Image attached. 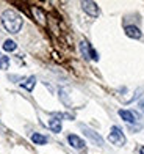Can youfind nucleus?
I'll return each instance as SVG.
<instances>
[{
  "instance_id": "12",
  "label": "nucleus",
  "mask_w": 144,
  "mask_h": 154,
  "mask_svg": "<svg viewBox=\"0 0 144 154\" xmlns=\"http://www.w3.org/2000/svg\"><path fill=\"white\" fill-rule=\"evenodd\" d=\"M31 142L36 143V145H46V143H47V137L43 135V134H38V132H35V134H31Z\"/></svg>"
},
{
  "instance_id": "15",
  "label": "nucleus",
  "mask_w": 144,
  "mask_h": 154,
  "mask_svg": "<svg viewBox=\"0 0 144 154\" xmlns=\"http://www.w3.org/2000/svg\"><path fill=\"white\" fill-rule=\"evenodd\" d=\"M140 154H144V146H141V148H140Z\"/></svg>"
},
{
  "instance_id": "1",
  "label": "nucleus",
  "mask_w": 144,
  "mask_h": 154,
  "mask_svg": "<svg viewBox=\"0 0 144 154\" xmlns=\"http://www.w3.org/2000/svg\"><path fill=\"white\" fill-rule=\"evenodd\" d=\"M0 20H2V25L5 27V30L10 33H19V30L22 29V24H24L22 16L13 10L3 11L2 16H0Z\"/></svg>"
},
{
  "instance_id": "2",
  "label": "nucleus",
  "mask_w": 144,
  "mask_h": 154,
  "mask_svg": "<svg viewBox=\"0 0 144 154\" xmlns=\"http://www.w3.org/2000/svg\"><path fill=\"white\" fill-rule=\"evenodd\" d=\"M108 140H110L113 145H116V146H122V145L125 143V135H124V132H122L121 128H118V126H113L111 131H110Z\"/></svg>"
},
{
  "instance_id": "3",
  "label": "nucleus",
  "mask_w": 144,
  "mask_h": 154,
  "mask_svg": "<svg viewBox=\"0 0 144 154\" xmlns=\"http://www.w3.org/2000/svg\"><path fill=\"white\" fill-rule=\"evenodd\" d=\"M80 52H81V55H83V58H85V60H90V58H93L94 61H97V60H99L97 52H96L94 49L91 47V44L88 43L86 39H83V41L80 43Z\"/></svg>"
},
{
  "instance_id": "13",
  "label": "nucleus",
  "mask_w": 144,
  "mask_h": 154,
  "mask_svg": "<svg viewBox=\"0 0 144 154\" xmlns=\"http://www.w3.org/2000/svg\"><path fill=\"white\" fill-rule=\"evenodd\" d=\"M16 49H17L16 41H13V39H6L5 43H3V51H6V52H14Z\"/></svg>"
},
{
  "instance_id": "5",
  "label": "nucleus",
  "mask_w": 144,
  "mask_h": 154,
  "mask_svg": "<svg viewBox=\"0 0 144 154\" xmlns=\"http://www.w3.org/2000/svg\"><path fill=\"white\" fill-rule=\"evenodd\" d=\"M81 8H83V11L86 13L88 16H91V17H97L100 14L99 6H97L96 2H81Z\"/></svg>"
},
{
  "instance_id": "6",
  "label": "nucleus",
  "mask_w": 144,
  "mask_h": 154,
  "mask_svg": "<svg viewBox=\"0 0 144 154\" xmlns=\"http://www.w3.org/2000/svg\"><path fill=\"white\" fill-rule=\"evenodd\" d=\"M67 142H69V145L72 146V148H75V149H83L85 145H86L83 138H80L78 135H75V134L67 135Z\"/></svg>"
},
{
  "instance_id": "4",
  "label": "nucleus",
  "mask_w": 144,
  "mask_h": 154,
  "mask_svg": "<svg viewBox=\"0 0 144 154\" xmlns=\"http://www.w3.org/2000/svg\"><path fill=\"white\" fill-rule=\"evenodd\" d=\"M80 128H81V131L85 132V135H86V137H90L97 146H102V145H104V138H102L96 131H93L91 128H88V126H85V124H80Z\"/></svg>"
},
{
  "instance_id": "14",
  "label": "nucleus",
  "mask_w": 144,
  "mask_h": 154,
  "mask_svg": "<svg viewBox=\"0 0 144 154\" xmlns=\"http://www.w3.org/2000/svg\"><path fill=\"white\" fill-rule=\"evenodd\" d=\"M10 68V57H0V69H8Z\"/></svg>"
},
{
  "instance_id": "11",
  "label": "nucleus",
  "mask_w": 144,
  "mask_h": 154,
  "mask_svg": "<svg viewBox=\"0 0 144 154\" xmlns=\"http://www.w3.org/2000/svg\"><path fill=\"white\" fill-rule=\"evenodd\" d=\"M49 128H50L52 132H55V134L61 132V120H58V118H52V120H49Z\"/></svg>"
},
{
  "instance_id": "7",
  "label": "nucleus",
  "mask_w": 144,
  "mask_h": 154,
  "mask_svg": "<svg viewBox=\"0 0 144 154\" xmlns=\"http://www.w3.org/2000/svg\"><path fill=\"white\" fill-rule=\"evenodd\" d=\"M125 35L132 39H141V36H143L141 30L136 25H127L125 27Z\"/></svg>"
},
{
  "instance_id": "10",
  "label": "nucleus",
  "mask_w": 144,
  "mask_h": 154,
  "mask_svg": "<svg viewBox=\"0 0 144 154\" xmlns=\"http://www.w3.org/2000/svg\"><path fill=\"white\" fill-rule=\"evenodd\" d=\"M35 85H36V77H35V75H30V77H28V79H27L25 82L20 83V87L25 88L27 91H31V90L35 88Z\"/></svg>"
},
{
  "instance_id": "8",
  "label": "nucleus",
  "mask_w": 144,
  "mask_h": 154,
  "mask_svg": "<svg viewBox=\"0 0 144 154\" xmlns=\"http://www.w3.org/2000/svg\"><path fill=\"white\" fill-rule=\"evenodd\" d=\"M118 113H119V116H121L125 123H130V124H132V123H135V121H138V120H136V113H133L132 110H124V109H121Z\"/></svg>"
},
{
  "instance_id": "9",
  "label": "nucleus",
  "mask_w": 144,
  "mask_h": 154,
  "mask_svg": "<svg viewBox=\"0 0 144 154\" xmlns=\"http://www.w3.org/2000/svg\"><path fill=\"white\" fill-rule=\"evenodd\" d=\"M31 13H33V16L36 17V20H38L41 25L46 24V14L43 13V10H41V8H38V6H33V8H31Z\"/></svg>"
}]
</instances>
